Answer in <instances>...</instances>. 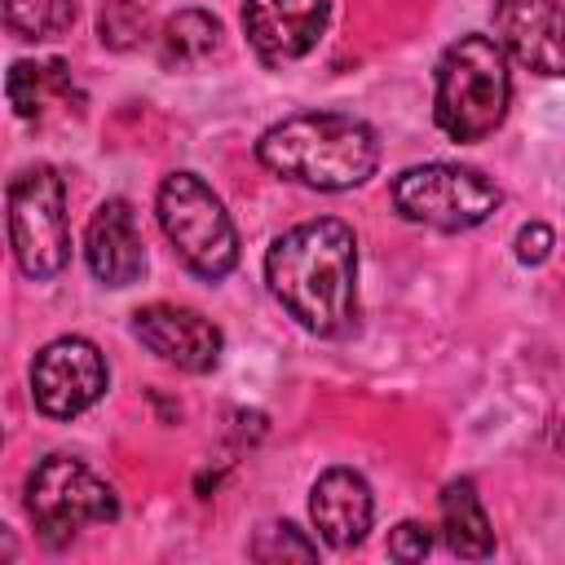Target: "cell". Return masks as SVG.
I'll return each mask as SVG.
<instances>
[{"label": "cell", "instance_id": "obj_16", "mask_svg": "<svg viewBox=\"0 0 565 565\" xmlns=\"http://www.w3.org/2000/svg\"><path fill=\"white\" fill-rule=\"evenodd\" d=\"M71 93V66L66 62H13L4 75V97L13 106L18 119H35L44 115V106L53 97Z\"/></svg>", "mask_w": 565, "mask_h": 565}, {"label": "cell", "instance_id": "obj_13", "mask_svg": "<svg viewBox=\"0 0 565 565\" xmlns=\"http://www.w3.org/2000/svg\"><path fill=\"white\" fill-rule=\"evenodd\" d=\"M309 516L327 547H353L366 539L375 521V499L362 472L353 468H327L309 490Z\"/></svg>", "mask_w": 565, "mask_h": 565}, {"label": "cell", "instance_id": "obj_5", "mask_svg": "<svg viewBox=\"0 0 565 565\" xmlns=\"http://www.w3.org/2000/svg\"><path fill=\"white\" fill-rule=\"evenodd\" d=\"M26 512L49 547H66L84 525H110L119 494L75 455H44L26 477Z\"/></svg>", "mask_w": 565, "mask_h": 565}, {"label": "cell", "instance_id": "obj_15", "mask_svg": "<svg viewBox=\"0 0 565 565\" xmlns=\"http://www.w3.org/2000/svg\"><path fill=\"white\" fill-rule=\"evenodd\" d=\"M221 49V22L207 9H181L159 31V62L168 71H185L207 62Z\"/></svg>", "mask_w": 565, "mask_h": 565}, {"label": "cell", "instance_id": "obj_8", "mask_svg": "<svg viewBox=\"0 0 565 565\" xmlns=\"http://www.w3.org/2000/svg\"><path fill=\"white\" fill-rule=\"evenodd\" d=\"M106 384H110L106 358L84 335H57L31 362V397L49 419L84 415L93 402H102Z\"/></svg>", "mask_w": 565, "mask_h": 565}, {"label": "cell", "instance_id": "obj_9", "mask_svg": "<svg viewBox=\"0 0 565 565\" xmlns=\"http://www.w3.org/2000/svg\"><path fill=\"white\" fill-rule=\"evenodd\" d=\"M132 335L168 366L185 371V375H207L216 371L221 362V349H225V335L212 318H203L199 309H185V305H141L132 313Z\"/></svg>", "mask_w": 565, "mask_h": 565}, {"label": "cell", "instance_id": "obj_11", "mask_svg": "<svg viewBox=\"0 0 565 565\" xmlns=\"http://www.w3.org/2000/svg\"><path fill=\"white\" fill-rule=\"evenodd\" d=\"M331 22V0H243L247 44L269 62L305 57Z\"/></svg>", "mask_w": 565, "mask_h": 565}, {"label": "cell", "instance_id": "obj_10", "mask_svg": "<svg viewBox=\"0 0 565 565\" xmlns=\"http://www.w3.org/2000/svg\"><path fill=\"white\" fill-rule=\"evenodd\" d=\"M494 40L534 75H565V0H494Z\"/></svg>", "mask_w": 565, "mask_h": 565}, {"label": "cell", "instance_id": "obj_17", "mask_svg": "<svg viewBox=\"0 0 565 565\" xmlns=\"http://www.w3.org/2000/svg\"><path fill=\"white\" fill-rule=\"evenodd\" d=\"M75 22V0H4V26L18 40H57Z\"/></svg>", "mask_w": 565, "mask_h": 565}, {"label": "cell", "instance_id": "obj_6", "mask_svg": "<svg viewBox=\"0 0 565 565\" xmlns=\"http://www.w3.org/2000/svg\"><path fill=\"white\" fill-rule=\"evenodd\" d=\"M9 243L13 260L26 278L44 282L71 260V221H66V185L49 163H31L9 181Z\"/></svg>", "mask_w": 565, "mask_h": 565}, {"label": "cell", "instance_id": "obj_3", "mask_svg": "<svg viewBox=\"0 0 565 565\" xmlns=\"http://www.w3.org/2000/svg\"><path fill=\"white\" fill-rule=\"evenodd\" d=\"M512 102L508 53L490 35H459L437 57L433 84V119L450 141H481L490 137Z\"/></svg>", "mask_w": 565, "mask_h": 565}, {"label": "cell", "instance_id": "obj_18", "mask_svg": "<svg viewBox=\"0 0 565 565\" xmlns=\"http://www.w3.org/2000/svg\"><path fill=\"white\" fill-rule=\"evenodd\" d=\"M150 35V9L146 0H106L97 13V40L115 53L137 49Z\"/></svg>", "mask_w": 565, "mask_h": 565}, {"label": "cell", "instance_id": "obj_1", "mask_svg": "<svg viewBox=\"0 0 565 565\" xmlns=\"http://www.w3.org/2000/svg\"><path fill=\"white\" fill-rule=\"evenodd\" d=\"M274 300L313 335L340 340L358 327V238L344 221L318 216L278 234L265 252Z\"/></svg>", "mask_w": 565, "mask_h": 565}, {"label": "cell", "instance_id": "obj_7", "mask_svg": "<svg viewBox=\"0 0 565 565\" xmlns=\"http://www.w3.org/2000/svg\"><path fill=\"white\" fill-rule=\"evenodd\" d=\"M499 203H503V190L481 168H468V163H419L393 181L397 216L441 234H459L490 221Z\"/></svg>", "mask_w": 565, "mask_h": 565}, {"label": "cell", "instance_id": "obj_21", "mask_svg": "<svg viewBox=\"0 0 565 565\" xmlns=\"http://www.w3.org/2000/svg\"><path fill=\"white\" fill-rule=\"evenodd\" d=\"M552 247H556V234H552L543 221L521 225V234H516V260H521V265H543V260L552 256Z\"/></svg>", "mask_w": 565, "mask_h": 565}, {"label": "cell", "instance_id": "obj_19", "mask_svg": "<svg viewBox=\"0 0 565 565\" xmlns=\"http://www.w3.org/2000/svg\"><path fill=\"white\" fill-rule=\"evenodd\" d=\"M252 561H318V543L305 539V530H296L291 521H274V525H260L256 539H252Z\"/></svg>", "mask_w": 565, "mask_h": 565}, {"label": "cell", "instance_id": "obj_14", "mask_svg": "<svg viewBox=\"0 0 565 565\" xmlns=\"http://www.w3.org/2000/svg\"><path fill=\"white\" fill-rule=\"evenodd\" d=\"M441 539L463 561H486L494 552L490 516H486L481 494H477V486L468 477H459V481H450L441 490Z\"/></svg>", "mask_w": 565, "mask_h": 565}, {"label": "cell", "instance_id": "obj_4", "mask_svg": "<svg viewBox=\"0 0 565 565\" xmlns=\"http://www.w3.org/2000/svg\"><path fill=\"white\" fill-rule=\"evenodd\" d=\"M154 212L190 274L221 282L238 265V230L203 177L168 172L154 194Z\"/></svg>", "mask_w": 565, "mask_h": 565}, {"label": "cell", "instance_id": "obj_20", "mask_svg": "<svg viewBox=\"0 0 565 565\" xmlns=\"http://www.w3.org/2000/svg\"><path fill=\"white\" fill-rule=\"evenodd\" d=\"M433 552V530L419 525V521H402L393 534H388V556L402 561V565H415Z\"/></svg>", "mask_w": 565, "mask_h": 565}, {"label": "cell", "instance_id": "obj_12", "mask_svg": "<svg viewBox=\"0 0 565 565\" xmlns=\"http://www.w3.org/2000/svg\"><path fill=\"white\" fill-rule=\"evenodd\" d=\"M84 260L97 282L106 287H132L146 274V243L137 234V216L128 199L97 203L88 234H84Z\"/></svg>", "mask_w": 565, "mask_h": 565}, {"label": "cell", "instance_id": "obj_2", "mask_svg": "<svg viewBox=\"0 0 565 565\" xmlns=\"http://www.w3.org/2000/svg\"><path fill=\"white\" fill-rule=\"evenodd\" d=\"M260 168L309 190H353L380 168V141L366 119L344 110H300L256 141Z\"/></svg>", "mask_w": 565, "mask_h": 565}]
</instances>
